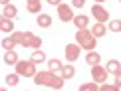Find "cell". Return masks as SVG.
Masks as SVG:
<instances>
[{"instance_id": "cell-33", "label": "cell", "mask_w": 121, "mask_h": 91, "mask_svg": "<svg viewBox=\"0 0 121 91\" xmlns=\"http://www.w3.org/2000/svg\"><path fill=\"white\" fill-rule=\"evenodd\" d=\"M101 2H105V0H95V4H101Z\"/></svg>"}, {"instance_id": "cell-18", "label": "cell", "mask_w": 121, "mask_h": 91, "mask_svg": "<svg viewBox=\"0 0 121 91\" xmlns=\"http://www.w3.org/2000/svg\"><path fill=\"white\" fill-rule=\"evenodd\" d=\"M60 75H62L64 79H72L73 75H75V67H73L72 63H68V65H64V69H62V73H60Z\"/></svg>"}, {"instance_id": "cell-16", "label": "cell", "mask_w": 121, "mask_h": 91, "mask_svg": "<svg viewBox=\"0 0 121 91\" xmlns=\"http://www.w3.org/2000/svg\"><path fill=\"white\" fill-rule=\"evenodd\" d=\"M105 69H107V71L109 73H119L121 71V63L117 62V59H109V62H107V65H105Z\"/></svg>"}, {"instance_id": "cell-26", "label": "cell", "mask_w": 121, "mask_h": 91, "mask_svg": "<svg viewBox=\"0 0 121 91\" xmlns=\"http://www.w3.org/2000/svg\"><path fill=\"white\" fill-rule=\"evenodd\" d=\"M111 32H121V20H109V26Z\"/></svg>"}, {"instance_id": "cell-24", "label": "cell", "mask_w": 121, "mask_h": 91, "mask_svg": "<svg viewBox=\"0 0 121 91\" xmlns=\"http://www.w3.org/2000/svg\"><path fill=\"white\" fill-rule=\"evenodd\" d=\"M10 38L16 42V46H22L24 44V32H12V34H10Z\"/></svg>"}, {"instance_id": "cell-2", "label": "cell", "mask_w": 121, "mask_h": 91, "mask_svg": "<svg viewBox=\"0 0 121 91\" xmlns=\"http://www.w3.org/2000/svg\"><path fill=\"white\" fill-rule=\"evenodd\" d=\"M16 73L20 77H34L38 71H36V63L32 62V59H28V62H18L16 63Z\"/></svg>"}, {"instance_id": "cell-8", "label": "cell", "mask_w": 121, "mask_h": 91, "mask_svg": "<svg viewBox=\"0 0 121 91\" xmlns=\"http://www.w3.org/2000/svg\"><path fill=\"white\" fill-rule=\"evenodd\" d=\"M91 14H93V18L97 20V22H101V24H105L109 20V12L101 6V4H93L91 6Z\"/></svg>"}, {"instance_id": "cell-29", "label": "cell", "mask_w": 121, "mask_h": 91, "mask_svg": "<svg viewBox=\"0 0 121 91\" xmlns=\"http://www.w3.org/2000/svg\"><path fill=\"white\" fill-rule=\"evenodd\" d=\"M113 83L117 85V87H121V71H119V73H115V79H113Z\"/></svg>"}, {"instance_id": "cell-11", "label": "cell", "mask_w": 121, "mask_h": 91, "mask_svg": "<svg viewBox=\"0 0 121 91\" xmlns=\"http://www.w3.org/2000/svg\"><path fill=\"white\" fill-rule=\"evenodd\" d=\"M99 62H101V55H99L97 52H87V55H85V63L89 65V67H93V65H99Z\"/></svg>"}, {"instance_id": "cell-32", "label": "cell", "mask_w": 121, "mask_h": 91, "mask_svg": "<svg viewBox=\"0 0 121 91\" xmlns=\"http://www.w3.org/2000/svg\"><path fill=\"white\" fill-rule=\"evenodd\" d=\"M36 2H40V0H26V4H36Z\"/></svg>"}, {"instance_id": "cell-34", "label": "cell", "mask_w": 121, "mask_h": 91, "mask_svg": "<svg viewBox=\"0 0 121 91\" xmlns=\"http://www.w3.org/2000/svg\"><path fill=\"white\" fill-rule=\"evenodd\" d=\"M0 91H8V89H6V87H2V89H0Z\"/></svg>"}, {"instance_id": "cell-31", "label": "cell", "mask_w": 121, "mask_h": 91, "mask_svg": "<svg viewBox=\"0 0 121 91\" xmlns=\"http://www.w3.org/2000/svg\"><path fill=\"white\" fill-rule=\"evenodd\" d=\"M0 2H2V6H8V4H10V0H0Z\"/></svg>"}, {"instance_id": "cell-22", "label": "cell", "mask_w": 121, "mask_h": 91, "mask_svg": "<svg viewBox=\"0 0 121 91\" xmlns=\"http://www.w3.org/2000/svg\"><path fill=\"white\" fill-rule=\"evenodd\" d=\"M64 81H65V79L62 77V75H56V77H54V81H52V85H50V87H52V89H56V91H60V89L64 87Z\"/></svg>"}, {"instance_id": "cell-3", "label": "cell", "mask_w": 121, "mask_h": 91, "mask_svg": "<svg viewBox=\"0 0 121 91\" xmlns=\"http://www.w3.org/2000/svg\"><path fill=\"white\" fill-rule=\"evenodd\" d=\"M107 75H109V71L103 67L101 63H99V65H93V67H91V77H93V81L97 83V85H103L105 81H107Z\"/></svg>"}, {"instance_id": "cell-23", "label": "cell", "mask_w": 121, "mask_h": 91, "mask_svg": "<svg viewBox=\"0 0 121 91\" xmlns=\"http://www.w3.org/2000/svg\"><path fill=\"white\" fill-rule=\"evenodd\" d=\"M28 12L30 14H42V2H36V4H26Z\"/></svg>"}, {"instance_id": "cell-28", "label": "cell", "mask_w": 121, "mask_h": 91, "mask_svg": "<svg viewBox=\"0 0 121 91\" xmlns=\"http://www.w3.org/2000/svg\"><path fill=\"white\" fill-rule=\"evenodd\" d=\"M72 6L73 8H83L85 6V0H72Z\"/></svg>"}, {"instance_id": "cell-12", "label": "cell", "mask_w": 121, "mask_h": 91, "mask_svg": "<svg viewBox=\"0 0 121 91\" xmlns=\"http://www.w3.org/2000/svg\"><path fill=\"white\" fill-rule=\"evenodd\" d=\"M48 69H50V71H54V73H62V69H64V63L60 62L58 58H54V59H48Z\"/></svg>"}, {"instance_id": "cell-21", "label": "cell", "mask_w": 121, "mask_h": 91, "mask_svg": "<svg viewBox=\"0 0 121 91\" xmlns=\"http://www.w3.org/2000/svg\"><path fill=\"white\" fill-rule=\"evenodd\" d=\"M6 83L10 85V87L18 85V83H20V75H18L16 71H14V73H8V75H6Z\"/></svg>"}, {"instance_id": "cell-17", "label": "cell", "mask_w": 121, "mask_h": 91, "mask_svg": "<svg viewBox=\"0 0 121 91\" xmlns=\"http://www.w3.org/2000/svg\"><path fill=\"white\" fill-rule=\"evenodd\" d=\"M16 6L14 4H8V6H4V10H2V18H8V20H12L14 16H16Z\"/></svg>"}, {"instance_id": "cell-13", "label": "cell", "mask_w": 121, "mask_h": 91, "mask_svg": "<svg viewBox=\"0 0 121 91\" xmlns=\"http://www.w3.org/2000/svg\"><path fill=\"white\" fill-rule=\"evenodd\" d=\"M20 62V58H18V54L14 52V50H8L6 54H4V63H8V65H16Z\"/></svg>"}, {"instance_id": "cell-7", "label": "cell", "mask_w": 121, "mask_h": 91, "mask_svg": "<svg viewBox=\"0 0 121 91\" xmlns=\"http://www.w3.org/2000/svg\"><path fill=\"white\" fill-rule=\"evenodd\" d=\"M24 48H34V50H40V46H42V38L34 36L32 32H24Z\"/></svg>"}, {"instance_id": "cell-1", "label": "cell", "mask_w": 121, "mask_h": 91, "mask_svg": "<svg viewBox=\"0 0 121 91\" xmlns=\"http://www.w3.org/2000/svg\"><path fill=\"white\" fill-rule=\"evenodd\" d=\"M75 44L82 46V50H85V52H93L95 46H97V38H93L91 30H78L75 32Z\"/></svg>"}, {"instance_id": "cell-10", "label": "cell", "mask_w": 121, "mask_h": 91, "mask_svg": "<svg viewBox=\"0 0 121 91\" xmlns=\"http://www.w3.org/2000/svg\"><path fill=\"white\" fill-rule=\"evenodd\" d=\"M107 32H109V28L105 26V24H101V22H95L93 26H91V34H93V38H103Z\"/></svg>"}, {"instance_id": "cell-19", "label": "cell", "mask_w": 121, "mask_h": 91, "mask_svg": "<svg viewBox=\"0 0 121 91\" xmlns=\"http://www.w3.org/2000/svg\"><path fill=\"white\" fill-rule=\"evenodd\" d=\"M30 59H32L34 63H44L46 62V54H44L42 50H34V54L30 55Z\"/></svg>"}, {"instance_id": "cell-14", "label": "cell", "mask_w": 121, "mask_h": 91, "mask_svg": "<svg viewBox=\"0 0 121 91\" xmlns=\"http://www.w3.org/2000/svg\"><path fill=\"white\" fill-rule=\"evenodd\" d=\"M36 22H38L40 28H50L52 26V16H50V14H38Z\"/></svg>"}, {"instance_id": "cell-9", "label": "cell", "mask_w": 121, "mask_h": 91, "mask_svg": "<svg viewBox=\"0 0 121 91\" xmlns=\"http://www.w3.org/2000/svg\"><path fill=\"white\" fill-rule=\"evenodd\" d=\"M73 26L78 28V30L89 28V18L85 16V14H75V18H73Z\"/></svg>"}, {"instance_id": "cell-20", "label": "cell", "mask_w": 121, "mask_h": 91, "mask_svg": "<svg viewBox=\"0 0 121 91\" xmlns=\"http://www.w3.org/2000/svg\"><path fill=\"white\" fill-rule=\"evenodd\" d=\"M78 91H99V85L95 81H89V83H82Z\"/></svg>"}, {"instance_id": "cell-27", "label": "cell", "mask_w": 121, "mask_h": 91, "mask_svg": "<svg viewBox=\"0 0 121 91\" xmlns=\"http://www.w3.org/2000/svg\"><path fill=\"white\" fill-rule=\"evenodd\" d=\"M99 91H121V87H117V85H109V83H103V85H99Z\"/></svg>"}, {"instance_id": "cell-25", "label": "cell", "mask_w": 121, "mask_h": 91, "mask_svg": "<svg viewBox=\"0 0 121 91\" xmlns=\"http://www.w3.org/2000/svg\"><path fill=\"white\" fill-rule=\"evenodd\" d=\"M2 48L6 50V52H8V50H14V48H16V42H14L12 38H4L2 40Z\"/></svg>"}, {"instance_id": "cell-5", "label": "cell", "mask_w": 121, "mask_h": 91, "mask_svg": "<svg viewBox=\"0 0 121 91\" xmlns=\"http://www.w3.org/2000/svg\"><path fill=\"white\" fill-rule=\"evenodd\" d=\"M73 6H69V4H60L58 6V16H60V20L62 22H73V18H75V14H73V10H72Z\"/></svg>"}, {"instance_id": "cell-15", "label": "cell", "mask_w": 121, "mask_h": 91, "mask_svg": "<svg viewBox=\"0 0 121 91\" xmlns=\"http://www.w3.org/2000/svg\"><path fill=\"white\" fill-rule=\"evenodd\" d=\"M0 30H2V32H6V34H12V32H16V30H14V24H12V20H8V18H2V20H0Z\"/></svg>"}, {"instance_id": "cell-4", "label": "cell", "mask_w": 121, "mask_h": 91, "mask_svg": "<svg viewBox=\"0 0 121 91\" xmlns=\"http://www.w3.org/2000/svg\"><path fill=\"white\" fill-rule=\"evenodd\" d=\"M54 77H56V73L54 71H40V73H36L34 75V83L36 85H46V87H50L52 85V81H54Z\"/></svg>"}, {"instance_id": "cell-6", "label": "cell", "mask_w": 121, "mask_h": 91, "mask_svg": "<svg viewBox=\"0 0 121 91\" xmlns=\"http://www.w3.org/2000/svg\"><path fill=\"white\" fill-rule=\"evenodd\" d=\"M79 52H82V46L79 44H68L64 50V55H65V62H75L79 58Z\"/></svg>"}, {"instance_id": "cell-30", "label": "cell", "mask_w": 121, "mask_h": 91, "mask_svg": "<svg viewBox=\"0 0 121 91\" xmlns=\"http://www.w3.org/2000/svg\"><path fill=\"white\" fill-rule=\"evenodd\" d=\"M48 4H52V6H60V4H62V0H46Z\"/></svg>"}]
</instances>
